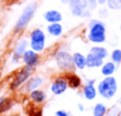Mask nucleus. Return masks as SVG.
I'll use <instances>...</instances> for the list:
<instances>
[{"mask_svg":"<svg viewBox=\"0 0 121 116\" xmlns=\"http://www.w3.org/2000/svg\"><path fill=\"white\" fill-rule=\"evenodd\" d=\"M87 39L96 45H100L107 39V29L106 24L100 19H90L88 23Z\"/></svg>","mask_w":121,"mask_h":116,"instance_id":"nucleus-1","label":"nucleus"},{"mask_svg":"<svg viewBox=\"0 0 121 116\" xmlns=\"http://www.w3.org/2000/svg\"><path fill=\"white\" fill-rule=\"evenodd\" d=\"M36 12H37V3H30V4H27L22 10V12H20V14H19L16 24H14V27H13L14 33L23 32L30 25V23L32 21Z\"/></svg>","mask_w":121,"mask_h":116,"instance_id":"nucleus-2","label":"nucleus"},{"mask_svg":"<svg viewBox=\"0 0 121 116\" xmlns=\"http://www.w3.org/2000/svg\"><path fill=\"white\" fill-rule=\"evenodd\" d=\"M53 59L57 68L63 72H70L75 70L73 63V54L67 49H58L53 53Z\"/></svg>","mask_w":121,"mask_h":116,"instance_id":"nucleus-3","label":"nucleus"},{"mask_svg":"<svg viewBox=\"0 0 121 116\" xmlns=\"http://www.w3.org/2000/svg\"><path fill=\"white\" fill-rule=\"evenodd\" d=\"M96 90L101 97H103L106 99L113 98L117 91V82H116L115 77H113V76L104 77L102 81L99 82Z\"/></svg>","mask_w":121,"mask_h":116,"instance_id":"nucleus-4","label":"nucleus"},{"mask_svg":"<svg viewBox=\"0 0 121 116\" xmlns=\"http://www.w3.org/2000/svg\"><path fill=\"white\" fill-rule=\"evenodd\" d=\"M32 75H35V68L24 65V66L20 68V69L14 74V76L12 77V79H11V82H10V84H9V89H10L11 91H17V90H19V89L24 85V83H25Z\"/></svg>","mask_w":121,"mask_h":116,"instance_id":"nucleus-5","label":"nucleus"},{"mask_svg":"<svg viewBox=\"0 0 121 116\" xmlns=\"http://www.w3.org/2000/svg\"><path fill=\"white\" fill-rule=\"evenodd\" d=\"M29 45L31 50L38 53L43 52L46 47V33L39 27L33 29L29 34Z\"/></svg>","mask_w":121,"mask_h":116,"instance_id":"nucleus-6","label":"nucleus"},{"mask_svg":"<svg viewBox=\"0 0 121 116\" xmlns=\"http://www.w3.org/2000/svg\"><path fill=\"white\" fill-rule=\"evenodd\" d=\"M69 11L74 17L77 18H90L91 11L88 8L87 0H69Z\"/></svg>","mask_w":121,"mask_h":116,"instance_id":"nucleus-7","label":"nucleus"},{"mask_svg":"<svg viewBox=\"0 0 121 116\" xmlns=\"http://www.w3.org/2000/svg\"><path fill=\"white\" fill-rule=\"evenodd\" d=\"M29 47H30V45H29V38L23 37V38L18 39V41L16 43V45H14V47L12 50V53H11V58H10L11 64L18 65L22 62V57H23L24 52Z\"/></svg>","mask_w":121,"mask_h":116,"instance_id":"nucleus-8","label":"nucleus"},{"mask_svg":"<svg viewBox=\"0 0 121 116\" xmlns=\"http://www.w3.org/2000/svg\"><path fill=\"white\" fill-rule=\"evenodd\" d=\"M69 89L67 79L64 76H57L52 79L51 84H50V91L52 95L55 96H60L63 95L67 90Z\"/></svg>","mask_w":121,"mask_h":116,"instance_id":"nucleus-9","label":"nucleus"},{"mask_svg":"<svg viewBox=\"0 0 121 116\" xmlns=\"http://www.w3.org/2000/svg\"><path fill=\"white\" fill-rule=\"evenodd\" d=\"M44 83V78L39 75H32L25 83L24 85L19 89L23 94H29L31 92L32 90H36V89H39Z\"/></svg>","mask_w":121,"mask_h":116,"instance_id":"nucleus-10","label":"nucleus"},{"mask_svg":"<svg viewBox=\"0 0 121 116\" xmlns=\"http://www.w3.org/2000/svg\"><path fill=\"white\" fill-rule=\"evenodd\" d=\"M22 62H23L24 65L36 69L40 63V53H38V52H36V51H33L29 47L22 57Z\"/></svg>","mask_w":121,"mask_h":116,"instance_id":"nucleus-11","label":"nucleus"},{"mask_svg":"<svg viewBox=\"0 0 121 116\" xmlns=\"http://www.w3.org/2000/svg\"><path fill=\"white\" fill-rule=\"evenodd\" d=\"M65 79H67V83H68V87L70 89H74V90H77L82 87V78L75 74L74 71H70V72H65L64 75Z\"/></svg>","mask_w":121,"mask_h":116,"instance_id":"nucleus-12","label":"nucleus"},{"mask_svg":"<svg viewBox=\"0 0 121 116\" xmlns=\"http://www.w3.org/2000/svg\"><path fill=\"white\" fill-rule=\"evenodd\" d=\"M29 98L32 103L35 104H43L46 98H48V95L44 90H42L40 88L39 89H36V90H32L31 92H29Z\"/></svg>","mask_w":121,"mask_h":116,"instance_id":"nucleus-13","label":"nucleus"},{"mask_svg":"<svg viewBox=\"0 0 121 116\" xmlns=\"http://www.w3.org/2000/svg\"><path fill=\"white\" fill-rule=\"evenodd\" d=\"M43 18H44V20L48 24L60 23V21L63 20V16H62V13H60L58 10H48L46 12H44Z\"/></svg>","mask_w":121,"mask_h":116,"instance_id":"nucleus-14","label":"nucleus"},{"mask_svg":"<svg viewBox=\"0 0 121 116\" xmlns=\"http://www.w3.org/2000/svg\"><path fill=\"white\" fill-rule=\"evenodd\" d=\"M64 27L60 23H51L46 25V32L49 36L53 37V38H58L63 34Z\"/></svg>","mask_w":121,"mask_h":116,"instance_id":"nucleus-15","label":"nucleus"},{"mask_svg":"<svg viewBox=\"0 0 121 116\" xmlns=\"http://www.w3.org/2000/svg\"><path fill=\"white\" fill-rule=\"evenodd\" d=\"M82 96L87 99V101H93L96 98L97 96V90L95 84L91 83H86L82 88Z\"/></svg>","mask_w":121,"mask_h":116,"instance_id":"nucleus-16","label":"nucleus"},{"mask_svg":"<svg viewBox=\"0 0 121 116\" xmlns=\"http://www.w3.org/2000/svg\"><path fill=\"white\" fill-rule=\"evenodd\" d=\"M73 63L75 69L77 70H84L87 68V61H86V54L82 52H74L73 53Z\"/></svg>","mask_w":121,"mask_h":116,"instance_id":"nucleus-17","label":"nucleus"},{"mask_svg":"<svg viewBox=\"0 0 121 116\" xmlns=\"http://www.w3.org/2000/svg\"><path fill=\"white\" fill-rule=\"evenodd\" d=\"M86 61H87V68H101L103 64V59L99 58L97 56L93 54L91 52H88L86 54Z\"/></svg>","mask_w":121,"mask_h":116,"instance_id":"nucleus-18","label":"nucleus"},{"mask_svg":"<svg viewBox=\"0 0 121 116\" xmlns=\"http://www.w3.org/2000/svg\"><path fill=\"white\" fill-rule=\"evenodd\" d=\"M13 107V99L7 96H0V114L9 111Z\"/></svg>","mask_w":121,"mask_h":116,"instance_id":"nucleus-19","label":"nucleus"},{"mask_svg":"<svg viewBox=\"0 0 121 116\" xmlns=\"http://www.w3.org/2000/svg\"><path fill=\"white\" fill-rule=\"evenodd\" d=\"M116 70V64L113 63V62H106L102 64L101 66V74L107 77V76H113V74L115 72Z\"/></svg>","mask_w":121,"mask_h":116,"instance_id":"nucleus-20","label":"nucleus"},{"mask_svg":"<svg viewBox=\"0 0 121 116\" xmlns=\"http://www.w3.org/2000/svg\"><path fill=\"white\" fill-rule=\"evenodd\" d=\"M89 52H91L93 54L97 56L99 58H101V59H104V58L108 57L107 49L103 47V46H101V45H94V46H91V49H90Z\"/></svg>","mask_w":121,"mask_h":116,"instance_id":"nucleus-21","label":"nucleus"},{"mask_svg":"<svg viewBox=\"0 0 121 116\" xmlns=\"http://www.w3.org/2000/svg\"><path fill=\"white\" fill-rule=\"evenodd\" d=\"M107 107L103 103H96L93 108V116H106Z\"/></svg>","mask_w":121,"mask_h":116,"instance_id":"nucleus-22","label":"nucleus"},{"mask_svg":"<svg viewBox=\"0 0 121 116\" xmlns=\"http://www.w3.org/2000/svg\"><path fill=\"white\" fill-rule=\"evenodd\" d=\"M106 5L109 10L117 11V10H121V0H107Z\"/></svg>","mask_w":121,"mask_h":116,"instance_id":"nucleus-23","label":"nucleus"},{"mask_svg":"<svg viewBox=\"0 0 121 116\" xmlns=\"http://www.w3.org/2000/svg\"><path fill=\"white\" fill-rule=\"evenodd\" d=\"M110 58H112V62L113 63H115L116 65H119L121 63V50L120 49L113 50V52L110 54Z\"/></svg>","mask_w":121,"mask_h":116,"instance_id":"nucleus-24","label":"nucleus"},{"mask_svg":"<svg viewBox=\"0 0 121 116\" xmlns=\"http://www.w3.org/2000/svg\"><path fill=\"white\" fill-rule=\"evenodd\" d=\"M108 115L107 116H121V110L117 107H113L109 111H107Z\"/></svg>","mask_w":121,"mask_h":116,"instance_id":"nucleus-25","label":"nucleus"},{"mask_svg":"<svg viewBox=\"0 0 121 116\" xmlns=\"http://www.w3.org/2000/svg\"><path fill=\"white\" fill-rule=\"evenodd\" d=\"M87 5H88V8L93 12L94 10H96L97 8V1L96 0H87Z\"/></svg>","mask_w":121,"mask_h":116,"instance_id":"nucleus-26","label":"nucleus"},{"mask_svg":"<svg viewBox=\"0 0 121 116\" xmlns=\"http://www.w3.org/2000/svg\"><path fill=\"white\" fill-rule=\"evenodd\" d=\"M55 116H71V114L64 109H59L55 112Z\"/></svg>","mask_w":121,"mask_h":116,"instance_id":"nucleus-27","label":"nucleus"},{"mask_svg":"<svg viewBox=\"0 0 121 116\" xmlns=\"http://www.w3.org/2000/svg\"><path fill=\"white\" fill-rule=\"evenodd\" d=\"M99 17H100V18H106V17H108V10H107L106 7H101V8L99 10Z\"/></svg>","mask_w":121,"mask_h":116,"instance_id":"nucleus-28","label":"nucleus"},{"mask_svg":"<svg viewBox=\"0 0 121 116\" xmlns=\"http://www.w3.org/2000/svg\"><path fill=\"white\" fill-rule=\"evenodd\" d=\"M32 116H43V111H42V109H36V110L33 111Z\"/></svg>","mask_w":121,"mask_h":116,"instance_id":"nucleus-29","label":"nucleus"},{"mask_svg":"<svg viewBox=\"0 0 121 116\" xmlns=\"http://www.w3.org/2000/svg\"><path fill=\"white\" fill-rule=\"evenodd\" d=\"M77 108H78V110H80L81 112L84 111V105H83L82 103H78V104H77Z\"/></svg>","mask_w":121,"mask_h":116,"instance_id":"nucleus-30","label":"nucleus"},{"mask_svg":"<svg viewBox=\"0 0 121 116\" xmlns=\"http://www.w3.org/2000/svg\"><path fill=\"white\" fill-rule=\"evenodd\" d=\"M97 1V5H106V3H107V0H96Z\"/></svg>","mask_w":121,"mask_h":116,"instance_id":"nucleus-31","label":"nucleus"},{"mask_svg":"<svg viewBox=\"0 0 121 116\" xmlns=\"http://www.w3.org/2000/svg\"><path fill=\"white\" fill-rule=\"evenodd\" d=\"M62 4H64V5H68V3H69V0H59Z\"/></svg>","mask_w":121,"mask_h":116,"instance_id":"nucleus-32","label":"nucleus"},{"mask_svg":"<svg viewBox=\"0 0 121 116\" xmlns=\"http://www.w3.org/2000/svg\"><path fill=\"white\" fill-rule=\"evenodd\" d=\"M119 103L121 104V96H120V99H119Z\"/></svg>","mask_w":121,"mask_h":116,"instance_id":"nucleus-33","label":"nucleus"},{"mask_svg":"<svg viewBox=\"0 0 121 116\" xmlns=\"http://www.w3.org/2000/svg\"><path fill=\"white\" fill-rule=\"evenodd\" d=\"M120 30H121V24H120Z\"/></svg>","mask_w":121,"mask_h":116,"instance_id":"nucleus-34","label":"nucleus"}]
</instances>
